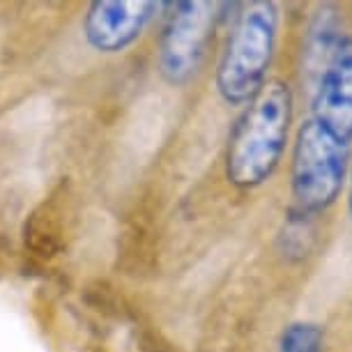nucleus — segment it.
I'll return each mask as SVG.
<instances>
[{
    "label": "nucleus",
    "mask_w": 352,
    "mask_h": 352,
    "mask_svg": "<svg viewBox=\"0 0 352 352\" xmlns=\"http://www.w3.org/2000/svg\"><path fill=\"white\" fill-rule=\"evenodd\" d=\"M292 90L285 81L265 83L237 122L226 152V177L237 189H256L274 175L292 124Z\"/></svg>",
    "instance_id": "1"
},
{
    "label": "nucleus",
    "mask_w": 352,
    "mask_h": 352,
    "mask_svg": "<svg viewBox=\"0 0 352 352\" xmlns=\"http://www.w3.org/2000/svg\"><path fill=\"white\" fill-rule=\"evenodd\" d=\"M278 5L256 0L244 5L217 67V92L228 106H247L261 95L274 60Z\"/></svg>",
    "instance_id": "2"
},
{
    "label": "nucleus",
    "mask_w": 352,
    "mask_h": 352,
    "mask_svg": "<svg viewBox=\"0 0 352 352\" xmlns=\"http://www.w3.org/2000/svg\"><path fill=\"white\" fill-rule=\"evenodd\" d=\"M350 166V145L314 118L302 120L292 148L290 189L302 214H318L341 196Z\"/></svg>",
    "instance_id": "3"
},
{
    "label": "nucleus",
    "mask_w": 352,
    "mask_h": 352,
    "mask_svg": "<svg viewBox=\"0 0 352 352\" xmlns=\"http://www.w3.org/2000/svg\"><path fill=\"white\" fill-rule=\"evenodd\" d=\"M159 39V74L173 88H182L198 74L208 49L219 5L173 3Z\"/></svg>",
    "instance_id": "4"
},
{
    "label": "nucleus",
    "mask_w": 352,
    "mask_h": 352,
    "mask_svg": "<svg viewBox=\"0 0 352 352\" xmlns=\"http://www.w3.org/2000/svg\"><path fill=\"white\" fill-rule=\"evenodd\" d=\"M343 143L352 145V37L348 35L311 92V116Z\"/></svg>",
    "instance_id": "5"
},
{
    "label": "nucleus",
    "mask_w": 352,
    "mask_h": 352,
    "mask_svg": "<svg viewBox=\"0 0 352 352\" xmlns=\"http://www.w3.org/2000/svg\"><path fill=\"white\" fill-rule=\"evenodd\" d=\"M166 3H92L83 35L99 53H120L134 44Z\"/></svg>",
    "instance_id": "6"
},
{
    "label": "nucleus",
    "mask_w": 352,
    "mask_h": 352,
    "mask_svg": "<svg viewBox=\"0 0 352 352\" xmlns=\"http://www.w3.org/2000/svg\"><path fill=\"white\" fill-rule=\"evenodd\" d=\"M69 182L60 180L28 212L21 226L23 249L39 261H56L67 247Z\"/></svg>",
    "instance_id": "7"
},
{
    "label": "nucleus",
    "mask_w": 352,
    "mask_h": 352,
    "mask_svg": "<svg viewBox=\"0 0 352 352\" xmlns=\"http://www.w3.org/2000/svg\"><path fill=\"white\" fill-rule=\"evenodd\" d=\"M345 37L348 35H345L343 28V16L336 5H318L307 25L302 44V81L307 83L309 92H314L318 78L327 69V65L331 63L336 49Z\"/></svg>",
    "instance_id": "8"
},
{
    "label": "nucleus",
    "mask_w": 352,
    "mask_h": 352,
    "mask_svg": "<svg viewBox=\"0 0 352 352\" xmlns=\"http://www.w3.org/2000/svg\"><path fill=\"white\" fill-rule=\"evenodd\" d=\"M145 217L134 210L129 219L124 221L122 230L118 232V247H116V270L124 276L138 278L150 270L152 263V235Z\"/></svg>",
    "instance_id": "9"
},
{
    "label": "nucleus",
    "mask_w": 352,
    "mask_h": 352,
    "mask_svg": "<svg viewBox=\"0 0 352 352\" xmlns=\"http://www.w3.org/2000/svg\"><path fill=\"white\" fill-rule=\"evenodd\" d=\"M83 302L88 304L92 311H97L104 318H116V320H124L129 314V302L124 300V295L109 281L102 278H92L90 283H85L81 292Z\"/></svg>",
    "instance_id": "10"
},
{
    "label": "nucleus",
    "mask_w": 352,
    "mask_h": 352,
    "mask_svg": "<svg viewBox=\"0 0 352 352\" xmlns=\"http://www.w3.org/2000/svg\"><path fill=\"white\" fill-rule=\"evenodd\" d=\"M324 329L318 322L297 320L283 329L278 352H322Z\"/></svg>",
    "instance_id": "11"
},
{
    "label": "nucleus",
    "mask_w": 352,
    "mask_h": 352,
    "mask_svg": "<svg viewBox=\"0 0 352 352\" xmlns=\"http://www.w3.org/2000/svg\"><path fill=\"white\" fill-rule=\"evenodd\" d=\"M348 212H350V219H352V168H350V198H348Z\"/></svg>",
    "instance_id": "12"
}]
</instances>
